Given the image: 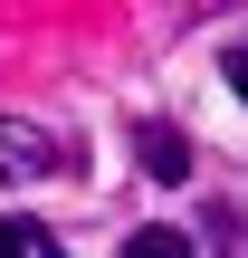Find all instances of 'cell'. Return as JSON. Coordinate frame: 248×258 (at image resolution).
Segmentation results:
<instances>
[{"label": "cell", "mask_w": 248, "mask_h": 258, "mask_svg": "<svg viewBox=\"0 0 248 258\" xmlns=\"http://www.w3.org/2000/svg\"><path fill=\"white\" fill-rule=\"evenodd\" d=\"M57 163H67V144H57L48 124L0 115V182H38V172H57Z\"/></svg>", "instance_id": "obj_1"}, {"label": "cell", "mask_w": 248, "mask_h": 258, "mask_svg": "<svg viewBox=\"0 0 248 258\" xmlns=\"http://www.w3.org/2000/svg\"><path fill=\"white\" fill-rule=\"evenodd\" d=\"M134 144H143V163H153V182H191V144H182L172 124H143Z\"/></svg>", "instance_id": "obj_2"}, {"label": "cell", "mask_w": 248, "mask_h": 258, "mask_svg": "<svg viewBox=\"0 0 248 258\" xmlns=\"http://www.w3.org/2000/svg\"><path fill=\"white\" fill-rule=\"evenodd\" d=\"M0 258H67V249H57V230H38V220L10 211V220H0Z\"/></svg>", "instance_id": "obj_3"}, {"label": "cell", "mask_w": 248, "mask_h": 258, "mask_svg": "<svg viewBox=\"0 0 248 258\" xmlns=\"http://www.w3.org/2000/svg\"><path fill=\"white\" fill-rule=\"evenodd\" d=\"M115 258H191V239H182V230H134Z\"/></svg>", "instance_id": "obj_4"}, {"label": "cell", "mask_w": 248, "mask_h": 258, "mask_svg": "<svg viewBox=\"0 0 248 258\" xmlns=\"http://www.w3.org/2000/svg\"><path fill=\"white\" fill-rule=\"evenodd\" d=\"M220 77H229V86L248 96V38H229V57H220Z\"/></svg>", "instance_id": "obj_5"}]
</instances>
